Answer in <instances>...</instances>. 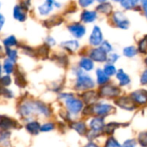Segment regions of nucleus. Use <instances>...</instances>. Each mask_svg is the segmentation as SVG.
I'll list each match as a JSON object with an SVG mask.
<instances>
[{"instance_id":"obj_35","label":"nucleus","mask_w":147,"mask_h":147,"mask_svg":"<svg viewBox=\"0 0 147 147\" xmlns=\"http://www.w3.org/2000/svg\"><path fill=\"white\" fill-rule=\"evenodd\" d=\"M139 48L141 53H146L147 50V36H146L139 44Z\"/></svg>"},{"instance_id":"obj_29","label":"nucleus","mask_w":147,"mask_h":147,"mask_svg":"<svg viewBox=\"0 0 147 147\" xmlns=\"http://www.w3.org/2000/svg\"><path fill=\"white\" fill-rule=\"evenodd\" d=\"M137 1H133V0H124V1H121L120 3L122 4V6L126 9H132L133 8L136 4H137Z\"/></svg>"},{"instance_id":"obj_38","label":"nucleus","mask_w":147,"mask_h":147,"mask_svg":"<svg viewBox=\"0 0 147 147\" xmlns=\"http://www.w3.org/2000/svg\"><path fill=\"white\" fill-rule=\"evenodd\" d=\"M53 128H54V125L52 123H46L41 127V131L42 132H49V131H51Z\"/></svg>"},{"instance_id":"obj_18","label":"nucleus","mask_w":147,"mask_h":147,"mask_svg":"<svg viewBox=\"0 0 147 147\" xmlns=\"http://www.w3.org/2000/svg\"><path fill=\"white\" fill-rule=\"evenodd\" d=\"M117 78L120 80V85H126L130 83V78L127 76V74H126L122 70H120L119 72L117 73Z\"/></svg>"},{"instance_id":"obj_42","label":"nucleus","mask_w":147,"mask_h":147,"mask_svg":"<svg viewBox=\"0 0 147 147\" xmlns=\"http://www.w3.org/2000/svg\"><path fill=\"white\" fill-rule=\"evenodd\" d=\"M141 84H147V70L144 71L141 77Z\"/></svg>"},{"instance_id":"obj_12","label":"nucleus","mask_w":147,"mask_h":147,"mask_svg":"<svg viewBox=\"0 0 147 147\" xmlns=\"http://www.w3.org/2000/svg\"><path fill=\"white\" fill-rule=\"evenodd\" d=\"M113 109V107L107 104H97L93 108V110L95 114L99 115H104L108 114Z\"/></svg>"},{"instance_id":"obj_20","label":"nucleus","mask_w":147,"mask_h":147,"mask_svg":"<svg viewBox=\"0 0 147 147\" xmlns=\"http://www.w3.org/2000/svg\"><path fill=\"white\" fill-rule=\"evenodd\" d=\"M80 65L82 69H84L85 71H90L93 69L94 67V64L92 62L91 59H87V58H84L81 60L80 62Z\"/></svg>"},{"instance_id":"obj_50","label":"nucleus","mask_w":147,"mask_h":147,"mask_svg":"<svg viewBox=\"0 0 147 147\" xmlns=\"http://www.w3.org/2000/svg\"><path fill=\"white\" fill-rule=\"evenodd\" d=\"M0 74H1V65H0Z\"/></svg>"},{"instance_id":"obj_45","label":"nucleus","mask_w":147,"mask_h":147,"mask_svg":"<svg viewBox=\"0 0 147 147\" xmlns=\"http://www.w3.org/2000/svg\"><path fill=\"white\" fill-rule=\"evenodd\" d=\"M46 41H47V43L48 44H49V45H55V40L53 39V38H51V37H48L47 38V40H46Z\"/></svg>"},{"instance_id":"obj_6","label":"nucleus","mask_w":147,"mask_h":147,"mask_svg":"<svg viewBox=\"0 0 147 147\" xmlns=\"http://www.w3.org/2000/svg\"><path fill=\"white\" fill-rule=\"evenodd\" d=\"M116 102H117V105H119L120 107L126 110H133L135 109V104H134L133 100L129 97H120Z\"/></svg>"},{"instance_id":"obj_25","label":"nucleus","mask_w":147,"mask_h":147,"mask_svg":"<svg viewBox=\"0 0 147 147\" xmlns=\"http://www.w3.org/2000/svg\"><path fill=\"white\" fill-rule=\"evenodd\" d=\"M57 20L59 21V20H62V19L60 17H58V16H53L52 18H50V19H49V20H47L45 22V25L48 28H51L52 26H55V25H57V24L61 23L60 22H57Z\"/></svg>"},{"instance_id":"obj_11","label":"nucleus","mask_w":147,"mask_h":147,"mask_svg":"<svg viewBox=\"0 0 147 147\" xmlns=\"http://www.w3.org/2000/svg\"><path fill=\"white\" fill-rule=\"evenodd\" d=\"M68 29H69V31H70L75 37H77V38L81 37V36L85 34V32H86L85 28H84L82 25L79 24V23H75V24L70 25V26L68 27Z\"/></svg>"},{"instance_id":"obj_39","label":"nucleus","mask_w":147,"mask_h":147,"mask_svg":"<svg viewBox=\"0 0 147 147\" xmlns=\"http://www.w3.org/2000/svg\"><path fill=\"white\" fill-rule=\"evenodd\" d=\"M105 53H107V52H110L112 50V46L107 42V41H104L101 45V47Z\"/></svg>"},{"instance_id":"obj_2","label":"nucleus","mask_w":147,"mask_h":147,"mask_svg":"<svg viewBox=\"0 0 147 147\" xmlns=\"http://www.w3.org/2000/svg\"><path fill=\"white\" fill-rule=\"evenodd\" d=\"M67 95H62V96H63L64 98H66V105L68 109L69 110L70 113L72 114H77L79 113L81 109H82V102L81 101L74 98L71 95H68V96H66Z\"/></svg>"},{"instance_id":"obj_21","label":"nucleus","mask_w":147,"mask_h":147,"mask_svg":"<svg viewBox=\"0 0 147 147\" xmlns=\"http://www.w3.org/2000/svg\"><path fill=\"white\" fill-rule=\"evenodd\" d=\"M62 46L64 47L65 48H67L68 50L73 52V51H75L79 46L78 42L76 40H68V41H65V42H62Z\"/></svg>"},{"instance_id":"obj_40","label":"nucleus","mask_w":147,"mask_h":147,"mask_svg":"<svg viewBox=\"0 0 147 147\" xmlns=\"http://www.w3.org/2000/svg\"><path fill=\"white\" fill-rule=\"evenodd\" d=\"M48 52H49V49L45 46H43V47H42L39 48V54L40 55H47L48 54Z\"/></svg>"},{"instance_id":"obj_34","label":"nucleus","mask_w":147,"mask_h":147,"mask_svg":"<svg viewBox=\"0 0 147 147\" xmlns=\"http://www.w3.org/2000/svg\"><path fill=\"white\" fill-rule=\"evenodd\" d=\"M139 141L143 146H147V132L141 133L139 135Z\"/></svg>"},{"instance_id":"obj_22","label":"nucleus","mask_w":147,"mask_h":147,"mask_svg":"<svg viewBox=\"0 0 147 147\" xmlns=\"http://www.w3.org/2000/svg\"><path fill=\"white\" fill-rule=\"evenodd\" d=\"M112 9H113V8H112L111 4L108 3H103L102 4H101V5H99L97 7V10L98 11L105 13L107 15L110 14L112 12Z\"/></svg>"},{"instance_id":"obj_27","label":"nucleus","mask_w":147,"mask_h":147,"mask_svg":"<svg viewBox=\"0 0 147 147\" xmlns=\"http://www.w3.org/2000/svg\"><path fill=\"white\" fill-rule=\"evenodd\" d=\"M16 85L20 86V87H24L26 85V80L23 77V75L18 73L16 74Z\"/></svg>"},{"instance_id":"obj_43","label":"nucleus","mask_w":147,"mask_h":147,"mask_svg":"<svg viewBox=\"0 0 147 147\" xmlns=\"http://www.w3.org/2000/svg\"><path fill=\"white\" fill-rule=\"evenodd\" d=\"M118 58H119V56L117 55V54H111L110 56H109V58H108V61L109 62H115L117 59H118Z\"/></svg>"},{"instance_id":"obj_33","label":"nucleus","mask_w":147,"mask_h":147,"mask_svg":"<svg viewBox=\"0 0 147 147\" xmlns=\"http://www.w3.org/2000/svg\"><path fill=\"white\" fill-rule=\"evenodd\" d=\"M104 72L107 74V76H111V75H113L115 72H116V69L113 65H107L105 66V70H104Z\"/></svg>"},{"instance_id":"obj_36","label":"nucleus","mask_w":147,"mask_h":147,"mask_svg":"<svg viewBox=\"0 0 147 147\" xmlns=\"http://www.w3.org/2000/svg\"><path fill=\"white\" fill-rule=\"evenodd\" d=\"M105 147H121L120 145L113 139V138H109L106 143Z\"/></svg>"},{"instance_id":"obj_14","label":"nucleus","mask_w":147,"mask_h":147,"mask_svg":"<svg viewBox=\"0 0 147 147\" xmlns=\"http://www.w3.org/2000/svg\"><path fill=\"white\" fill-rule=\"evenodd\" d=\"M104 127V121L102 118L97 117L90 121V127L94 131H100Z\"/></svg>"},{"instance_id":"obj_37","label":"nucleus","mask_w":147,"mask_h":147,"mask_svg":"<svg viewBox=\"0 0 147 147\" xmlns=\"http://www.w3.org/2000/svg\"><path fill=\"white\" fill-rule=\"evenodd\" d=\"M0 83H1L3 85H4V86H8V85H10V83H11V78H10V77L8 76V75L3 76V78H1Z\"/></svg>"},{"instance_id":"obj_46","label":"nucleus","mask_w":147,"mask_h":147,"mask_svg":"<svg viewBox=\"0 0 147 147\" xmlns=\"http://www.w3.org/2000/svg\"><path fill=\"white\" fill-rule=\"evenodd\" d=\"M4 21H5L4 17L3 16V15L0 14V30H1V28H2V27H3V23H4Z\"/></svg>"},{"instance_id":"obj_15","label":"nucleus","mask_w":147,"mask_h":147,"mask_svg":"<svg viewBox=\"0 0 147 147\" xmlns=\"http://www.w3.org/2000/svg\"><path fill=\"white\" fill-rule=\"evenodd\" d=\"M23 10L24 9L20 5H16L14 8V17L20 22H23L26 18V14Z\"/></svg>"},{"instance_id":"obj_17","label":"nucleus","mask_w":147,"mask_h":147,"mask_svg":"<svg viewBox=\"0 0 147 147\" xmlns=\"http://www.w3.org/2000/svg\"><path fill=\"white\" fill-rule=\"evenodd\" d=\"M96 18V13L94 11H84L81 14V20L84 22H94Z\"/></svg>"},{"instance_id":"obj_23","label":"nucleus","mask_w":147,"mask_h":147,"mask_svg":"<svg viewBox=\"0 0 147 147\" xmlns=\"http://www.w3.org/2000/svg\"><path fill=\"white\" fill-rule=\"evenodd\" d=\"M97 73V81L100 84H105L106 82L108 81V76H107V74L102 71L101 70H97L96 71Z\"/></svg>"},{"instance_id":"obj_44","label":"nucleus","mask_w":147,"mask_h":147,"mask_svg":"<svg viewBox=\"0 0 147 147\" xmlns=\"http://www.w3.org/2000/svg\"><path fill=\"white\" fill-rule=\"evenodd\" d=\"M80 3V4L82 6V7H86V6H88V4H91V3H93V1H80L79 2Z\"/></svg>"},{"instance_id":"obj_48","label":"nucleus","mask_w":147,"mask_h":147,"mask_svg":"<svg viewBox=\"0 0 147 147\" xmlns=\"http://www.w3.org/2000/svg\"><path fill=\"white\" fill-rule=\"evenodd\" d=\"M85 147H98L96 145H94V144H93V143H90V144H88V145H87Z\"/></svg>"},{"instance_id":"obj_24","label":"nucleus","mask_w":147,"mask_h":147,"mask_svg":"<svg viewBox=\"0 0 147 147\" xmlns=\"http://www.w3.org/2000/svg\"><path fill=\"white\" fill-rule=\"evenodd\" d=\"M72 128H74L76 132H78L80 134H83L86 132V126L82 122H78V123H74L72 125Z\"/></svg>"},{"instance_id":"obj_30","label":"nucleus","mask_w":147,"mask_h":147,"mask_svg":"<svg viewBox=\"0 0 147 147\" xmlns=\"http://www.w3.org/2000/svg\"><path fill=\"white\" fill-rule=\"evenodd\" d=\"M16 40L15 38V36L11 35V36H9L8 38H6L5 40H3V44L8 47H11V46H15L16 45Z\"/></svg>"},{"instance_id":"obj_28","label":"nucleus","mask_w":147,"mask_h":147,"mask_svg":"<svg viewBox=\"0 0 147 147\" xmlns=\"http://www.w3.org/2000/svg\"><path fill=\"white\" fill-rule=\"evenodd\" d=\"M3 68H4V71L6 73H11L13 71V62L10 60V59H6L5 62H4V65H3Z\"/></svg>"},{"instance_id":"obj_7","label":"nucleus","mask_w":147,"mask_h":147,"mask_svg":"<svg viewBox=\"0 0 147 147\" xmlns=\"http://www.w3.org/2000/svg\"><path fill=\"white\" fill-rule=\"evenodd\" d=\"M16 121H13L12 119L4 116V115H0V128L3 129V131H7L10 128H14L16 127Z\"/></svg>"},{"instance_id":"obj_32","label":"nucleus","mask_w":147,"mask_h":147,"mask_svg":"<svg viewBox=\"0 0 147 147\" xmlns=\"http://www.w3.org/2000/svg\"><path fill=\"white\" fill-rule=\"evenodd\" d=\"M119 127V125L117 123H109L107 124L105 127H104V130L107 134H112L113 133V131Z\"/></svg>"},{"instance_id":"obj_9","label":"nucleus","mask_w":147,"mask_h":147,"mask_svg":"<svg viewBox=\"0 0 147 147\" xmlns=\"http://www.w3.org/2000/svg\"><path fill=\"white\" fill-rule=\"evenodd\" d=\"M89 40H90V43L92 45H99L101 43L102 41V34H101V31L99 27L95 26L93 32H92V34L89 38Z\"/></svg>"},{"instance_id":"obj_41","label":"nucleus","mask_w":147,"mask_h":147,"mask_svg":"<svg viewBox=\"0 0 147 147\" xmlns=\"http://www.w3.org/2000/svg\"><path fill=\"white\" fill-rule=\"evenodd\" d=\"M135 146V141L134 140H127L125 142L124 146L122 147H134Z\"/></svg>"},{"instance_id":"obj_8","label":"nucleus","mask_w":147,"mask_h":147,"mask_svg":"<svg viewBox=\"0 0 147 147\" xmlns=\"http://www.w3.org/2000/svg\"><path fill=\"white\" fill-rule=\"evenodd\" d=\"M113 20L118 27L121 28H127L129 25L128 20L126 18V16L121 12H117L113 15Z\"/></svg>"},{"instance_id":"obj_19","label":"nucleus","mask_w":147,"mask_h":147,"mask_svg":"<svg viewBox=\"0 0 147 147\" xmlns=\"http://www.w3.org/2000/svg\"><path fill=\"white\" fill-rule=\"evenodd\" d=\"M26 129L32 134H38L39 130H41L40 125L38 122H30L26 125Z\"/></svg>"},{"instance_id":"obj_47","label":"nucleus","mask_w":147,"mask_h":147,"mask_svg":"<svg viewBox=\"0 0 147 147\" xmlns=\"http://www.w3.org/2000/svg\"><path fill=\"white\" fill-rule=\"evenodd\" d=\"M142 3H143V8H144V9H145L146 16L147 17V1H144V2H142Z\"/></svg>"},{"instance_id":"obj_31","label":"nucleus","mask_w":147,"mask_h":147,"mask_svg":"<svg viewBox=\"0 0 147 147\" xmlns=\"http://www.w3.org/2000/svg\"><path fill=\"white\" fill-rule=\"evenodd\" d=\"M6 54L9 57V59H10L12 62H15L16 59V50H11L9 47H6Z\"/></svg>"},{"instance_id":"obj_10","label":"nucleus","mask_w":147,"mask_h":147,"mask_svg":"<svg viewBox=\"0 0 147 147\" xmlns=\"http://www.w3.org/2000/svg\"><path fill=\"white\" fill-rule=\"evenodd\" d=\"M90 57L92 59L95 61H99V62H103L107 59L106 53L101 48H95L92 50L90 53Z\"/></svg>"},{"instance_id":"obj_51","label":"nucleus","mask_w":147,"mask_h":147,"mask_svg":"<svg viewBox=\"0 0 147 147\" xmlns=\"http://www.w3.org/2000/svg\"><path fill=\"white\" fill-rule=\"evenodd\" d=\"M146 64H147V59H146Z\"/></svg>"},{"instance_id":"obj_4","label":"nucleus","mask_w":147,"mask_h":147,"mask_svg":"<svg viewBox=\"0 0 147 147\" xmlns=\"http://www.w3.org/2000/svg\"><path fill=\"white\" fill-rule=\"evenodd\" d=\"M120 94V90L112 85H106L101 89L100 95L103 97H114L119 96Z\"/></svg>"},{"instance_id":"obj_26","label":"nucleus","mask_w":147,"mask_h":147,"mask_svg":"<svg viewBox=\"0 0 147 147\" xmlns=\"http://www.w3.org/2000/svg\"><path fill=\"white\" fill-rule=\"evenodd\" d=\"M123 53L126 57H133L137 54V50L133 47H128L124 49Z\"/></svg>"},{"instance_id":"obj_1","label":"nucleus","mask_w":147,"mask_h":147,"mask_svg":"<svg viewBox=\"0 0 147 147\" xmlns=\"http://www.w3.org/2000/svg\"><path fill=\"white\" fill-rule=\"evenodd\" d=\"M19 113L23 115H29L32 113H40L44 115H49V109L46 105H44L42 102H26L23 104L20 109H19Z\"/></svg>"},{"instance_id":"obj_3","label":"nucleus","mask_w":147,"mask_h":147,"mask_svg":"<svg viewBox=\"0 0 147 147\" xmlns=\"http://www.w3.org/2000/svg\"><path fill=\"white\" fill-rule=\"evenodd\" d=\"M94 86V84L91 78H89L88 75H84L81 71L78 73L76 88L80 90H84V89H91Z\"/></svg>"},{"instance_id":"obj_13","label":"nucleus","mask_w":147,"mask_h":147,"mask_svg":"<svg viewBox=\"0 0 147 147\" xmlns=\"http://www.w3.org/2000/svg\"><path fill=\"white\" fill-rule=\"evenodd\" d=\"M99 97V95L94 91H88L83 95L84 102L88 104H92L97 101Z\"/></svg>"},{"instance_id":"obj_49","label":"nucleus","mask_w":147,"mask_h":147,"mask_svg":"<svg viewBox=\"0 0 147 147\" xmlns=\"http://www.w3.org/2000/svg\"><path fill=\"white\" fill-rule=\"evenodd\" d=\"M2 51H3V49H2V47H0V53H1V52H2ZM0 58H1V55H0Z\"/></svg>"},{"instance_id":"obj_5","label":"nucleus","mask_w":147,"mask_h":147,"mask_svg":"<svg viewBox=\"0 0 147 147\" xmlns=\"http://www.w3.org/2000/svg\"><path fill=\"white\" fill-rule=\"evenodd\" d=\"M132 99L133 102L139 103V104H146L147 103V91L144 90H139L133 92L132 95Z\"/></svg>"},{"instance_id":"obj_16","label":"nucleus","mask_w":147,"mask_h":147,"mask_svg":"<svg viewBox=\"0 0 147 147\" xmlns=\"http://www.w3.org/2000/svg\"><path fill=\"white\" fill-rule=\"evenodd\" d=\"M53 4H54V2L53 1H46L42 5H41L38 9H39V12L42 14V15H47L48 13H49L52 9H53Z\"/></svg>"}]
</instances>
